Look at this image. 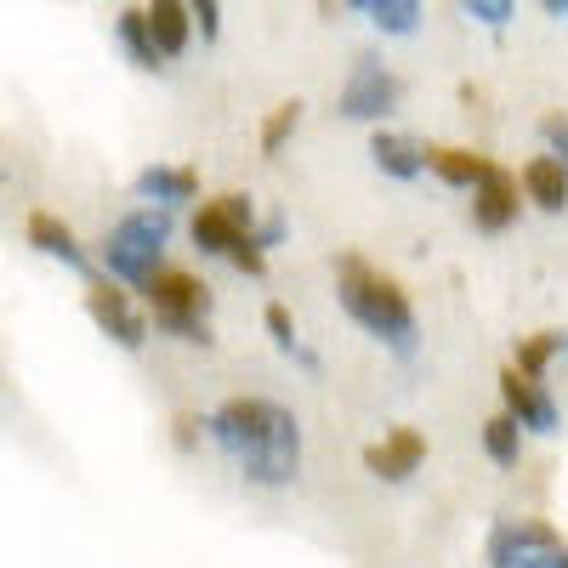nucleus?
<instances>
[{"instance_id":"nucleus-28","label":"nucleus","mask_w":568,"mask_h":568,"mask_svg":"<svg viewBox=\"0 0 568 568\" xmlns=\"http://www.w3.org/2000/svg\"><path fill=\"white\" fill-rule=\"evenodd\" d=\"M540 142H546V154H557V160L568 165V114H562V109L540 114Z\"/></svg>"},{"instance_id":"nucleus-2","label":"nucleus","mask_w":568,"mask_h":568,"mask_svg":"<svg viewBox=\"0 0 568 568\" xmlns=\"http://www.w3.org/2000/svg\"><path fill=\"white\" fill-rule=\"evenodd\" d=\"M329 278H336L342 313L364 329L375 347L393 353L398 364H415L420 358V313H415L409 291L387 267H375L364 251H342L336 262H329Z\"/></svg>"},{"instance_id":"nucleus-12","label":"nucleus","mask_w":568,"mask_h":568,"mask_svg":"<svg viewBox=\"0 0 568 568\" xmlns=\"http://www.w3.org/2000/svg\"><path fill=\"white\" fill-rule=\"evenodd\" d=\"M131 194L142 200V205H160V211H194L200 205V194H205V182H200V171L194 165H182V160H154V165H142L136 176H131Z\"/></svg>"},{"instance_id":"nucleus-6","label":"nucleus","mask_w":568,"mask_h":568,"mask_svg":"<svg viewBox=\"0 0 568 568\" xmlns=\"http://www.w3.org/2000/svg\"><path fill=\"white\" fill-rule=\"evenodd\" d=\"M256 211L262 205L251 194H211V200H200L194 211H187V245H194L205 262H227L251 240Z\"/></svg>"},{"instance_id":"nucleus-26","label":"nucleus","mask_w":568,"mask_h":568,"mask_svg":"<svg viewBox=\"0 0 568 568\" xmlns=\"http://www.w3.org/2000/svg\"><path fill=\"white\" fill-rule=\"evenodd\" d=\"M200 444H205V415H200V409L171 415V449H176V455H194Z\"/></svg>"},{"instance_id":"nucleus-19","label":"nucleus","mask_w":568,"mask_h":568,"mask_svg":"<svg viewBox=\"0 0 568 568\" xmlns=\"http://www.w3.org/2000/svg\"><path fill=\"white\" fill-rule=\"evenodd\" d=\"M149 29H154V40H160V58L171 63V58H182L187 45H194L200 34H194V18H187V0H149Z\"/></svg>"},{"instance_id":"nucleus-9","label":"nucleus","mask_w":568,"mask_h":568,"mask_svg":"<svg viewBox=\"0 0 568 568\" xmlns=\"http://www.w3.org/2000/svg\"><path fill=\"white\" fill-rule=\"evenodd\" d=\"M364 471H369V478L375 484H409V478H420V466L426 460H433V438H426L420 433V426H387V433L382 438H375V444H364Z\"/></svg>"},{"instance_id":"nucleus-1","label":"nucleus","mask_w":568,"mask_h":568,"mask_svg":"<svg viewBox=\"0 0 568 568\" xmlns=\"http://www.w3.org/2000/svg\"><path fill=\"white\" fill-rule=\"evenodd\" d=\"M205 444L222 460H233V471L262 495L296 489L302 466H307L302 415L278 398H262V393H233V398L211 404L205 409Z\"/></svg>"},{"instance_id":"nucleus-8","label":"nucleus","mask_w":568,"mask_h":568,"mask_svg":"<svg viewBox=\"0 0 568 568\" xmlns=\"http://www.w3.org/2000/svg\"><path fill=\"white\" fill-rule=\"evenodd\" d=\"M85 313H91V324L103 329V342H114L120 353H142V347H149V336H154L149 307H142L131 291H120L114 278H91Z\"/></svg>"},{"instance_id":"nucleus-20","label":"nucleus","mask_w":568,"mask_h":568,"mask_svg":"<svg viewBox=\"0 0 568 568\" xmlns=\"http://www.w3.org/2000/svg\"><path fill=\"white\" fill-rule=\"evenodd\" d=\"M114 40H120V52L142 69V74H160L165 69V58H160V40H154V29H149V12L142 7H125L120 18H114Z\"/></svg>"},{"instance_id":"nucleus-15","label":"nucleus","mask_w":568,"mask_h":568,"mask_svg":"<svg viewBox=\"0 0 568 568\" xmlns=\"http://www.w3.org/2000/svg\"><path fill=\"white\" fill-rule=\"evenodd\" d=\"M517 182H524V205L546 211V216H562L568 211V165L557 154H535L524 160V171H517Z\"/></svg>"},{"instance_id":"nucleus-25","label":"nucleus","mask_w":568,"mask_h":568,"mask_svg":"<svg viewBox=\"0 0 568 568\" xmlns=\"http://www.w3.org/2000/svg\"><path fill=\"white\" fill-rule=\"evenodd\" d=\"M251 240L273 256V251H284V245H291V216H284L278 205H262L256 211V227H251Z\"/></svg>"},{"instance_id":"nucleus-7","label":"nucleus","mask_w":568,"mask_h":568,"mask_svg":"<svg viewBox=\"0 0 568 568\" xmlns=\"http://www.w3.org/2000/svg\"><path fill=\"white\" fill-rule=\"evenodd\" d=\"M398 109H404V80L375 52H364L353 63V74L342 80V91H336V114L347 125H387Z\"/></svg>"},{"instance_id":"nucleus-13","label":"nucleus","mask_w":568,"mask_h":568,"mask_svg":"<svg viewBox=\"0 0 568 568\" xmlns=\"http://www.w3.org/2000/svg\"><path fill=\"white\" fill-rule=\"evenodd\" d=\"M23 240H29V251L34 256H45V262H58V267H69V273H80V278H98V256H91L85 245H80V233L63 222V216H52V211H29L23 216Z\"/></svg>"},{"instance_id":"nucleus-14","label":"nucleus","mask_w":568,"mask_h":568,"mask_svg":"<svg viewBox=\"0 0 568 568\" xmlns=\"http://www.w3.org/2000/svg\"><path fill=\"white\" fill-rule=\"evenodd\" d=\"M369 165L387 182H420L426 176V142H415L409 131H393V125H375L369 131Z\"/></svg>"},{"instance_id":"nucleus-18","label":"nucleus","mask_w":568,"mask_h":568,"mask_svg":"<svg viewBox=\"0 0 568 568\" xmlns=\"http://www.w3.org/2000/svg\"><path fill=\"white\" fill-rule=\"evenodd\" d=\"M557 358H568V329H529V336L511 342V369L529 375V382H546Z\"/></svg>"},{"instance_id":"nucleus-4","label":"nucleus","mask_w":568,"mask_h":568,"mask_svg":"<svg viewBox=\"0 0 568 568\" xmlns=\"http://www.w3.org/2000/svg\"><path fill=\"white\" fill-rule=\"evenodd\" d=\"M142 296H149V318H154L160 336H171V342H182V347H200V353L216 347V329H211V284H205L194 267H171V262H165Z\"/></svg>"},{"instance_id":"nucleus-24","label":"nucleus","mask_w":568,"mask_h":568,"mask_svg":"<svg viewBox=\"0 0 568 568\" xmlns=\"http://www.w3.org/2000/svg\"><path fill=\"white\" fill-rule=\"evenodd\" d=\"M455 7H460L471 23H484L489 34H506L511 18H517V0H455Z\"/></svg>"},{"instance_id":"nucleus-22","label":"nucleus","mask_w":568,"mask_h":568,"mask_svg":"<svg viewBox=\"0 0 568 568\" xmlns=\"http://www.w3.org/2000/svg\"><path fill=\"white\" fill-rule=\"evenodd\" d=\"M364 18L382 29L387 40H409L420 29V18H426V0H369Z\"/></svg>"},{"instance_id":"nucleus-11","label":"nucleus","mask_w":568,"mask_h":568,"mask_svg":"<svg viewBox=\"0 0 568 568\" xmlns=\"http://www.w3.org/2000/svg\"><path fill=\"white\" fill-rule=\"evenodd\" d=\"M471 205H466V222L478 227V233H506V227H517V216H524V182H517V171H506L500 160L489 165V176L466 194Z\"/></svg>"},{"instance_id":"nucleus-27","label":"nucleus","mask_w":568,"mask_h":568,"mask_svg":"<svg viewBox=\"0 0 568 568\" xmlns=\"http://www.w3.org/2000/svg\"><path fill=\"white\" fill-rule=\"evenodd\" d=\"M187 18H194V34L205 40V45H216L222 40V0H187Z\"/></svg>"},{"instance_id":"nucleus-30","label":"nucleus","mask_w":568,"mask_h":568,"mask_svg":"<svg viewBox=\"0 0 568 568\" xmlns=\"http://www.w3.org/2000/svg\"><path fill=\"white\" fill-rule=\"evenodd\" d=\"M540 12L557 18V23H568V0H540Z\"/></svg>"},{"instance_id":"nucleus-21","label":"nucleus","mask_w":568,"mask_h":568,"mask_svg":"<svg viewBox=\"0 0 568 568\" xmlns=\"http://www.w3.org/2000/svg\"><path fill=\"white\" fill-rule=\"evenodd\" d=\"M302 98H284V103H273L267 114H262V131H256V149H262V160H278L284 149L296 142V131H302Z\"/></svg>"},{"instance_id":"nucleus-16","label":"nucleus","mask_w":568,"mask_h":568,"mask_svg":"<svg viewBox=\"0 0 568 568\" xmlns=\"http://www.w3.org/2000/svg\"><path fill=\"white\" fill-rule=\"evenodd\" d=\"M489 154H478V149H460V142H433L426 149V171H433L444 187H460V194H471L484 176H489Z\"/></svg>"},{"instance_id":"nucleus-23","label":"nucleus","mask_w":568,"mask_h":568,"mask_svg":"<svg viewBox=\"0 0 568 568\" xmlns=\"http://www.w3.org/2000/svg\"><path fill=\"white\" fill-rule=\"evenodd\" d=\"M262 329H267V342H273L284 358L302 347V336H296V313L284 307V302H267V307H262Z\"/></svg>"},{"instance_id":"nucleus-3","label":"nucleus","mask_w":568,"mask_h":568,"mask_svg":"<svg viewBox=\"0 0 568 568\" xmlns=\"http://www.w3.org/2000/svg\"><path fill=\"white\" fill-rule=\"evenodd\" d=\"M171 233H176V216L171 211H160V205H136V211H125L103 240H98V273L103 278H114L120 291H131V296H142L154 284V273L165 267V251H171Z\"/></svg>"},{"instance_id":"nucleus-29","label":"nucleus","mask_w":568,"mask_h":568,"mask_svg":"<svg viewBox=\"0 0 568 568\" xmlns=\"http://www.w3.org/2000/svg\"><path fill=\"white\" fill-rule=\"evenodd\" d=\"M227 267H233V273H245V278H267V251H262L256 240H245L240 251L227 256Z\"/></svg>"},{"instance_id":"nucleus-17","label":"nucleus","mask_w":568,"mask_h":568,"mask_svg":"<svg viewBox=\"0 0 568 568\" xmlns=\"http://www.w3.org/2000/svg\"><path fill=\"white\" fill-rule=\"evenodd\" d=\"M478 449L489 455V466L517 471V466H524V449H529V433H524V426H517L506 409H495V415L478 420Z\"/></svg>"},{"instance_id":"nucleus-10","label":"nucleus","mask_w":568,"mask_h":568,"mask_svg":"<svg viewBox=\"0 0 568 568\" xmlns=\"http://www.w3.org/2000/svg\"><path fill=\"white\" fill-rule=\"evenodd\" d=\"M495 393H500V409L524 426L529 438H557L562 433V404L546 382H529V375H517L511 364L495 375Z\"/></svg>"},{"instance_id":"nucleus-31","label":"nucleus","mask_w":568,"mask_h":568,"mask_svg":"<svg viewBox=\"0 0 568 568\" xmlns=\"http://www.w3.org/2000/svg\"><path fill=\"white\" fill-rule=\"evenodd\" d=\"M342 7H353V12H364V7H369V0H342Z\"/></svg>"},{"instance_id":"nucleus-5","label":"nucleus","mask_w":568,"mask_h":568,"mask_svg":"<svg viewBox=\"0 0 568 568\" xmlns=\"http://www.w3.org/2000/svg\"><path fill=\"white\" fill-rule=\"evenodd\" d=\"M484 568H568V540L546 517H495L484 535Z\"/></svg>"}]
</instances>
